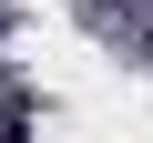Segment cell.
<instances>
[{"label": "cell", "instance_id": "6da1fadb", "mask_svg": "<svg viewBox=\"0 0 153 143\" xmlns=\"http://www.w3.org/2000/svg\"><path fill=\"white\" fill-rule=\"evenodd\" d=\"M0 143H31V123H21V112H0Z\"/></svg>", "mask_w": 153, "mask_h": 143}]
</instances>
